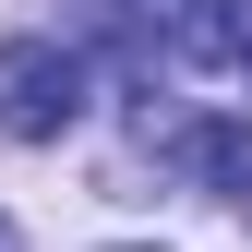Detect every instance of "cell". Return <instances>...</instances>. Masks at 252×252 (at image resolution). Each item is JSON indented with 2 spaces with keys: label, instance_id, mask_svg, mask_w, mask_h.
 <instances>
[{
  "label": "cell",
  "instance_id": "cell-4",
  "mask_svg": "<svg viewBox=\"0 0 252 252\" xmlns=\"http://www.w3.org/2000/svg\"><path fill=\"white\" fill-rule=\"evenodd\" d=\"M0 252H12V228H0Z\"/></svg>",
  "mask_w": 252,
  "mask_h": 252
},
{
  "label": "cell",
  "instance_id": "cell-2",
  "mask_svg": "<svg viewBox=\"0 0 252 252\" xmlns=\"http://www.w3.org/2000/svg\"><path fill=\"white\" fill-rule=\"evenodd\" d=\"M168 36L204 72H252V0H168Z\"/></svg>",
  "mask_w": 252,
  "mask_h": 252
},
{
  "label": "cell",
  "instance_id": "cell-1",
  "mask_svg": "<svg viewBox=\"0 0 252 252\" xmlns=\"http://www.w3.org/2000/svg\"><path fill=\"white\" fill-rule=\"evenodd\" d=\"M72 120H84V60L60 36H12L0 48V132L12 144H60Z\"/></svg>",
  "mask_w": 252,
  "mask_h": 252
},
{
  "label": "cell",
  "instance_id": "cell-3",
  "mask_svg": "<svg viewBox=\"0 0 252 252\" xmlns=\"http://www.w3.org/2000/svg\"><path fill=\"white\" fill-rule=\"evenodd\" d=\"M192 168L216 180V204L252 216V132H240V120H204V132H192Z\"/></svg>",
  "mask_w": 252,
  "mask_h": 252
}]
</instances>
